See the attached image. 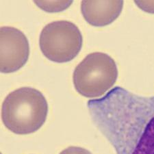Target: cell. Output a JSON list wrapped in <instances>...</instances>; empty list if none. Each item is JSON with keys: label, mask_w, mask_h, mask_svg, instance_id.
Listing matches in <instances>:
<instances>
[{"label": "cell", "mask_w": 154, "mask_h": 154, "mask_svg": "<svg viewBox=\"0 0 154 154\" xmlns=\"http://www.w3.org/2000/svg\"><path fill=\"white\" fill-rule=\"evenodd\" d=\"M40 8L48 12H56L63 11L73 4V1H34Z\"/></svg>", "instance_id": "obj_7"}, {"label": "cell", "mask_w": 154, "mask_h": 154, "mask_svg": "<svg viewBox=\"0 0 154 154\" xmlns=\"http://www.w3.org/2000/svg\"><path fill=\"white\" fill-rule=\"evenodd\" d=\"M48 113L47 100L39 91L23 87L8 94L2 103L4 125L17 134H29L38 130Z\"/></svg>", "instance_id": "obj_2"}, {"label": "cell", "mask_w": 154, "mask_h": 154, "mask_svg": "<svg viewBox=\"0 0 154 154\" xmlns=\"http://www.w3.org/2000/svg\"><path fill=\"white\" fill-rule=\"evenodd\" d=\"M0 48V70L2 73H10L18 71L28 60V40L18 29L9 26L2 27Z\"/></svg>", "instance_id": "obj_5"}, {"label": "cell", "mask_w": 154, "mask_h": 154, "mask_svg": "<svg viewBox=\"0 0 154 154\" xmlns=\"http://www.w3.org/2000/svg\"><path fill=\"white\" fill-rule=\"evenodd\" d=\"M123 1H83L81 11L84 19L93 26H106L112 23L121 13Z\"/></svg>", "instance_id": "obj_6"}, {"label": "cell", "mask_w": 154, "mask_h": 154, "mask_svg": "<svg viewBox=\"0 0 154 154\" xmlns=\"http://www.w3.org/2000/svg\"><path fill=\"white\" fill-rule=\"evenodd\" d=\"M83 38L78 26L69 21H54L45 26L39 38L43 55L54 63L70 62L78 56Z\"/></svg>", "instance_id": "obj_4"}, {"label": "cell", "mask_w": 154, "mask_h": 154, "mask_svg": "<svg viewBox=\"0 0 154 154\" xmlns=\"http://www.w3.org/2000/svg\"><path fill=\"white\" fill-rule=\"evenodd\" d=\"M60 154H92L90 151L86 149L79 146H69V147L61 151Z\"/></svg>", "instance_id": "obj_8"}, {"label": "cell", "mask_w": 154, "mask_h": 154, "mask_svg": "<svg viewBox=\"0 0 154 154\" xmlns=\"http://www.w3.org/2000/svg\"><path fill=\"white\" fill-rule=\"evenodd\" d=\"M117 77L115 61L105 53L94 52L76 66L73 80L79 94L87 98H97L115 85Z\"/></svg>", "instance_id": "obj_3"}, {"label": "cell", "mask_w": 154, "mask_h": 154, "mask_svg": "<svg viewBox=\"0 0 154 154\" xmlns=\"http://www.w3.org/2000/svg\"><path fill=\"white\" fill-rule=\"evenodd\" d=\"M91 115L117 154H154V97L121 87L88 101Z\"/></svg>", "instance_id": "obj_1"}, {"label": "cell", "mask_w": 154, "mask_h": 154, "mask_svg": "<svg viewBox=\"0 0 154 154\" xmlns=\"http://www.w3.org/2000/svg\"><path fill=\"white\" fill-rule=\"evenodd\" d=\"M134 2L139 8L145 12L154 13V1H135Z\"/></svg>", "instance_id": "obj_9"}]
</instances>
